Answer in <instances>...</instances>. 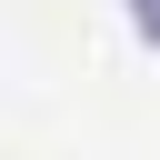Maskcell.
Here are the masks:
<instances>
[{
  "label": "cell",
  "instance_id": "obj_1",
  "mask_svg": "<svg viewBox=\"0 0 160 160\" xmlns=\"http://www.w3.org/2000/svg\"><path fill=\"white\" fill-rule=\"evenodd\" d=\"M130 30H140V40L160 50V0H130Z\"/></svg>",
  "mask_w": 160,
  "mask_h": 160
}]
</instances>
